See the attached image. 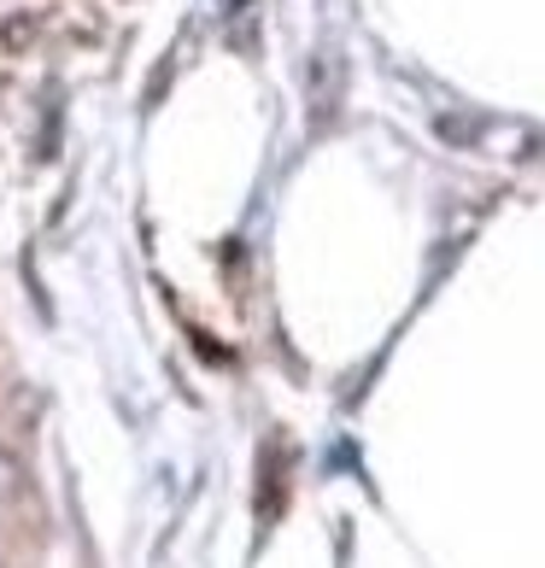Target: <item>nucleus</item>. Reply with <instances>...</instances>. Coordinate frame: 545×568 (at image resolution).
I'll use <instances>...</instances> for the list:
<instances>
[{
	"instance_id": "1",
	"label": "nucleus",
	"mask_w": 545,
	"mask_h": 568,
	"mask_svg": "<svg viewBox=\"0 0 545 568\" xmlns=\"http://www.w3.org/2000/svg\"><path fill=\"white\" fill-rule=\"evenodd\" d=\"M30 36H36V18H7V24H0V41H7V53H12V48H24Z\"/></svg>"
}]
</instances>
